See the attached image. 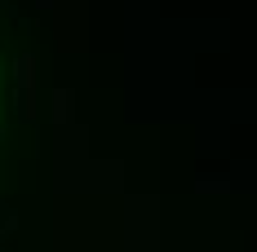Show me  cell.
<instances>
[{"label": "cell", "mask_w": 257, "mask_h": 252, "mask_svg": "<svg viewBox=\"0 0 257 252\" xmlns=\"http://www.w3.org/2000/svg\"><path fill=\"white\" fill-rule=\"evenodd\" d=\"M36 5H40V9H49V5H53V0H36Z\"/></svg>", "instance_id": "6da1fadb"}]
</instances>
